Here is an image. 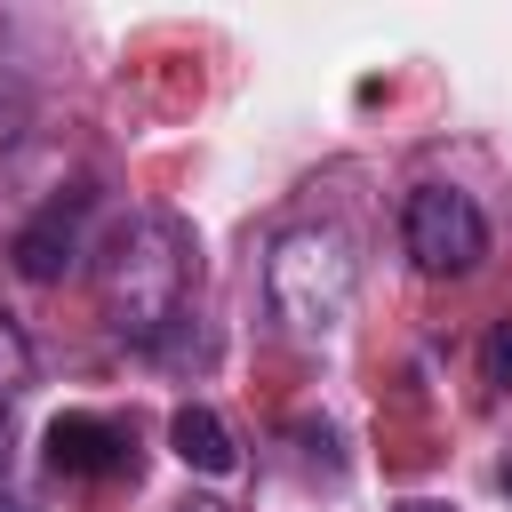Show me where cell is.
I'll return each instance as SVG.
<instances>
[{
	"label": "cell",
	"instance_id": "obj_1",
	"mask_svg": "<svg viewBox=\"0 0 512 512\" xmlns=\"http://www.w3.org/2000/svg\"><path fill=\"white\" fill-rule=\"evenodd\" d=\"M192 288H200V240H192L184 216L144 208V216L104 232V248H96V304H104V328L120 344H160L192 312Z\"/></svg>",
	"mask_w": 512,
	"mask_h": 512
},
{
	"label": "cell",
	"instance_id": "obj_2",
	"mask_svg": "<svg viewBox=\"0 0 512 512\" xmlns=\"http://www.w3.org/2000/svg\"><path fill=\"white\" fill-rule=\"evenodd\" d=\"M352 288H360V256H352V232L344 224H288L264 256V304L280 320V336L296 344H320L344 328L352 312Z\"/></svg>",
	"mask_w": 512,
	"mask_h": 512
},
{
	"label": "cell",
	"instance_id": "obj_3",
	"mask_svg": "<svg viewBox=\"0 0 512 512\" xmlns=\"http://www.w3.org/2000/svg\"><path fill=\"white\" fill-rule=\"evenodd\" d=\"M400 248L416 256V272L464 280V272L488 256V216H480V200L456 192V184H416L408 208H400Z\"/></svg>",
	"mask_w": 512,
	"mask_h": 512
},
{
	"label": "cell",
	"instance_id": "obj_4",
	"mask_svg": "<svg viewBox=\"0 0 512 512\" xmlns=\"http://www.w3.org/2000/svg\"><path fill=\"white\" fill-rule=\"evenodd\" d=\"M40 448H48V472H64V480H120V472H136V432L112 424V416H88V408H64Z\"/></svg>",
	"mask_w": 512,
	"mask_h": 512
},
{
	"label": "cell",
	"instance_id": "obj_5",
	"mask_svg": "<svg viewBox=\"0 0 512 512\" xmlns=\"http://www.w3.org/2000/svg\"><path fill=\"white\" fill-rule=\"evenodd\" d=\"M88 200H96V192H88V184H72V192H56V200H48V208L8 240V256H16V272H24V280H64V264L80 256V216H88Z\"/></svg>",
	"mask_w": 512,
	"mask_h": 512
},
{
	"label": "cell",
	"instance_id": "obj_6",
	"mask_svg": "<svg viewBox=\"0 0 512 512\" xmlns=\"http://www.w3.org/2000/svg\"><path fill=\"white\" fill-rule=\"evenodd\" d=\"M168 448H176L192 472H208V480L240 464V448H232V432H224L216 408H176V416H168Z\"/></svg>",
	"mask_w": 512,
	"mask_h": 512
},
{
	"label": "cell",
	"instance_id": "obj_7",
	"mask_svg": "<svg viewBox=\"0 0 512 512\" xmlns=\"http://www.w3.org/2000/svg\"><path fill=\"white\" fill-rule=\"evenodd\" d=\"M24 384H32V344H24L16 312H0V408H8Z\"/></svg>",
	"mask_w": 512,
	"mask_h": 512
},
{
	"label": "cell",
	"instance_id": "obj_8",
	"mask_svg": "<svg viewBox=\"0 0 512 512\" xmlns=\"http://www.w3.org/2000/svg\"><path fill=\"white\" fill-rule=\"evenodd\" d=\"M480 360H488V384H504V392H512V320H504V328H488V352H480Z\"/></svg>",
	"mask_w": 512,
	"mask_h": 512
},
{
	"label": "cell",
	"instance_id": "obj_9",
	"mask_svg": "<svg viewBox=\"0 0 512 512\" xmlns=\"http://www.w3.org/2000/svg\"><path fill=\"white\" fill-rule=\"evenodd\" d=\"M400 512H448V504H400Z\"/></svg>",
	"mask_w": 512,
	"mask_h": 512
},
{
	"label": "cell",
	"instance_id": "obj_10",
	"mask_svg": "<svg viewBox=\"0 0 512 512\" xmlns=\"http://www.w3.org/2000/svg\"><path fill=\"white\" fill-rule=\"evenodd\" d=\"M0 488H8V440H0Z\"/></svg>",
	"mask_w": 512,
	"mask_h": 512
},
{
	"label": "cell",
	"instance_id": "obj_11",
	"mask_svg": "<svg viewBox=\"0 0 512 512\" xmlns=\"http://www.w3.org/2000/svg\"><path fill=\"white\" fill-rule=\"evenodd\" d=\"M184 512H224V504H184Z\"/></svg>",
	"mask_w": 512,
	"mask_h": 512
}]
</instances>
